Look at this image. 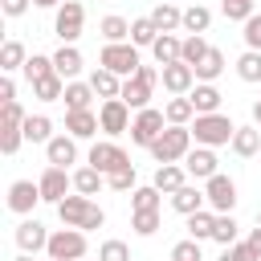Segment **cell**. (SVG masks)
I'll return each instance as SVG.
<instances>
[{"mask_svg": "<svg viewBox=\"0 0 261 261\" xmlns=\"http://www.w3.org/2000/svg\"><path fill=\"white\" fill-rule=\"evenodd\" d=\"M82 24H86V4L82 0H65L53 16V33L61 37V45H73L82 37Z\"/></svg>", "mask_w": 261, "mask_h": 261, "instance_id": "cell-9", "label": "cell"}, {"mask_svg": "<svg viewBox=\"0 0 261 261\" xmlns=\"http://www.w3.org/2000/svg\"><path fill=\"white\" fill-rule=\"evenodd\" d=\"M29 4H33V0H0V12H4L8 20H16V16L29 12Z\"/></svg>", "mask_w": 261, "mask_h": 261, "instance_id": "cell-51", "label": "cell"}, {"mask_svg": "<svg viewBox=\"0 0 261 261\" xmlns=\"http://www.w3.org/2000/svg\"><path fill=\"white\" fill-rule=\"evenodd\" d=\"M224 65H228V61H224V53H220V49H208L192 69H196V82H216V77L224 73Z\"/></svg>", "mask_w": 261, "mask_h": 261, "instance_id": "cell-28", "label": "cell"}, {"mask_svg": "<svg viewBox=\"0 0 261 261\" xmlns=\"http://www.w3.org/2000/svg\"><path fill=\"white\" fill-rule=\"evenodd\" d=\"M37 204H41V184H33V179H12L8 184V208L16 216H33Z\"/></svg>", "mask_w": 261, "mask_h": 261, "instance_id": "cell-13", "label": "cell"}, {"mask_svg": "<svg viewBox=\"0 0 261 261\" xmlns=\"http://www.w3.org/2000/svg\"><path fill=\"white\" fill-rule=\"evenodd\" d=\"M0 102H16V82H12V73L0 77Z\"/></svg>", "mask_w": 261, "mask_h": 261, "instance_id": "cell-52", "label": "cell"}, {"mask_svg": "<svg viewBox=\"0 0 261 261\" xmlns=\"http://www.w3.org/2000/svg\"><path fill=\"white\" fill-rule=\"evenodd\" d=\"M163 130H167V114H163L159 106L135 110V122H130V143H135V147H151Z\"/></svg>", "mask_w": 261, "mask_h": 261, "instance_id": "cell-7", "label": "cell"}, {"mask_svg": "<svg viewBox=\"0 0 261 261\" xmlns=\"http://www.w3.org/2000/svg\"><path fill=\"white\" fill-rule=\"evenodd\" d=\"M208 24H212V8H204V4L184 8V33H208Z\"/></svg>", "mask_w": 261, "mask_h": 261, "instance_id": "cell-40", "label": "cell"}, {"mask_svg": "<svg viewBox=\"0 0 261 261\" xmlns=\"http://www.w3.org/2000/svg\"><path fill=\"white\" fill-rule=\"evenodd\" d=\"M155 86H159V65H139L130 77H122V94H118V98H122L130 110H143V106H151Z\"/></svg>", "mask_w": 261, "mask_h": 261, "instance_id": "cell-4", "label": "cell"}, {"mask_svg": "<svg viewBox=\"0 0 261 261\" xmlns=\"http://www.w3.org/2000/svg\"><path fill=\"white\" fill-rule=\"evenodd\" d=\"M220 261H261V253H257L249 241H237V245H224Z\"/></svg>", "mask_w": 261, "mask_h": 261, "instance_id": "cell-48", "label": "cell"}, {"mask_svg": "<svg viewBox=\"0 0 261 261\" xmlns=\"http://www.w3.org/2000/svg\"><path fill=\"white\" fill-rule=\"evenodd\" d=\"M159 82L167 94H192L196 86V69L188 61H171V65H159Z\"/></svg>", "mask_w": 261, "mask_h": 261, "instance_id": "cell-14", "label": "cell"}, {"mask_svg": "<svg viewBox=\"0 0 261 261\" xmlns=\"http://www.w3.org/2000/svg\"><path fill=\"white\" fill-rule=\"evenodd\" d=\"M192 143H196V139H192V126H171V122H167V130H163L147 151H151L155 163H184L188 151H192Z\"/></svg>", "mask_w": 261, "mask_h": 261, "instance_id": "cell-3", "label": "cell"}, {"mask_svg": "<svg viewBox=\"0 0 261 261\" xmlns=\"http://www.w3.org/2000/svg\"><path fill=\"white\" fill-rule=\"evenodd\" d=\"M106 184V175L94 167V163H86V167H77L73 171V192H82V196H98V188Z\"/></svg>", "mask_w": 261, "mask_h": 261, "instance_id": "cell-31", "label": "cell"}, {"mask_svg": "<svg viewBox=\"0 0 261 261\" xmlns=\"http://www.w3.org/2000/svg\"><path fill=\"white\" fill-rule=\"evenodd\" d=\"M155 37H159V29H155V20H151V16H139V20H130V45H139V49H151V45H155Z\"/></svg>", "mask_w": 261, "mask_h": 261, "instance_id": "cell-38", "label": "cell"}, {"mask_svg": "<svg viewBox=\"0 0 261 261\" xmlns=\"http://www.w3.org/2000/svg\"><path fill=\"white\" fill-rule=\"evenodd\" d=\"M37 184H41V200L57 208V204L69 196V188H73V171H65V167H53V163H49V167L41 171V179H37Z\"/></svg>", "mask_w": 261, "mask_h": 261, "instance_id": "cell-12", "label": "cell"}, {"mask_svg": "<svg viewBox=\"0 0 261 261\" xmlns=\"http://www.w3.org/2000/svg\"><path fill=\"white\" fill-rule=\"evenodd\" d=\"M61 102H65V110H90V102H94V86L90 82H65V94H61Z\"/></svg>", "mask_w": 261, "mask_h": 261, "instance_id": "cell-26", "label": "cell"}, {"mask_svg": "<svg viewBox=\"0 0 261 261\" xmlns=\"http://www.w3.org/2000/svg\"><path fill=\"white\" fill-rule=\"evenodd\" d=\"M232 155H241V159H253L257 151H261V130L257 126H237V135H232Z\"/></svg>", "mask_w": 261, "mask_h": 261, "instance_id": "cell-27", "label": "cell"}, {"mask_svg": "<svg viewBox=\"0 0 261 261\" xmlns=\"http://www.w3.org/2000/svg\"><path fill=\"white\" fill-rule=\"evenodd\" d=\"M98 33H102V41H130V20L110 12V16L98 20Z\"/></svg>", "mask_w": 261, "mask_h": 261, "instance_id": "cell-35", "label": "cell"}, {"mask_svg": "<svg viewBox=\"0 0 261 261\" xmlns=\"http://www.w3.org/2000/svg\"><path fill=\"white\" fill-rule=\"evenodd\" d=\"M82 261H86V257H82Z\"/></svg>", "mask_w": 261, "mask_h": 261, "instance_id": "cell-58", "label": "cell"}, {"mask_svg": "<svg viewBox=\"0 0 261 261\" xmlns=\"http://www.w3.org/2000/svg\"><path fill=\"white\" fill-rule=\"evenodd\" d=\"M220 12L228 16V20H249L253 12H257V0H220Z\"/></svg>", "mask_w": 261, "mask_h": 261, "instance_id": "cell-43", "label": "cell"}, {"mask_svg": "<svg viewBox=\"0 0 261 261\" xmlns=\"http://www.w3.org/2000/svg\"><path fill=\"white\" fill-rule=\"evenodd\" d=\"M12 237H16V249H20V253H41V249L49 245V228H45L37 216H24Z\"/></svg>", "mask_w": 261, "mask_h": 261, "instance_id": "cell-16", "label": "cell"}, {"mask_svg": "<svg viewBox=\"0 0 261 261\" xmlns=\"http://www.w3.org/2000/svg\"><path fill=\"white\" fill-rule=\"evenodd\" d=\"M61 94H65V77L61 73H49V77L33 82V98H41V102H61Z\"/></svg>", "mask_w": 261, "mask_h": 261, "instance_id": "cell-37", "label": "cell"}, {"mask_svg": "<svg viewBox=\"0 0 261 261\" xmlns=\"http://www.w3.org/2000/svg\"><path fill=\"white\" fill-rule=\"evenodd\" d=\"M163 114H167V122H171V126H192L196 106H192V98H188V94H171V98L163 102Z\"/></svg>", "mask_w": 261, "mask_h": 261, "instance_id": "cell-23", "label": "cell"}, {"mask_svg": "<svg viewBox=\"0 0 261 261\" xmlns=\"http://www.w3.org/2000/svg\"><path fill=\"white\" fill-rule=\"evenodd\" d=\"M86 249H90L86 228H69V224H61L57 232H49L45 257H53V261H82V257H86Z\"/></svg>", "mask_w": 261, "mask_h": 261, "instance_id": "cell-5", "label": "cell"}, {"mask_svg": "<svg viewBox=\"0 0 261 261\" xmlns=\"http://www.w3.org/2000/svg\"><path fill=\"white\" fill-rule=\"evenodd\" d=\"M179 49H184V37L159 33L155 45H151V57H155V65H171V61H179Z\"/></svg>", "mask_w": 261, "mask_h": 261, "instance_id": "cell-24", "label": "cell"}, {"mask_svg": "<svg viewBox=\"0 0 261 261\" xmlns=\"http://www.w3.org/2000/svg\"><path fill=\"white\" fill-rule=\"evenodd\" d=\"M232 135H237V122H232L228 114H220V110L192 118V139H196L200 147H228Z\"/></svg>", "mask_w": 261, "mask_h": 261, "instance_id": "cell-2", "label": "cell"}, {"mask_svg": "<svg viewBox=\"0 0 261 261\" xmlns=\"http://www.w3.org/2000/svg\"><path fill=\"white\" fill-rule=\"evenodd\" d=\"M237 77L241 82H261V49H245L237 57Z\"/></svg>", "mask_w": 261, "mask_h": 261, "instance_id": "cell-39", "label": "cell"}, {"mask_svg": "<svg viewBox=\"0 0 261 261\" xmlns=\"http://www.w3.org/2000/svg\"><path fill=\"white\" fill-rule=\"evenodd\" d=\"M188 179H192V175H188V167H184V163H159V167H155V175H151V184H155L163 196L179 192Z\"/></svg>", "mask_w": 261, "mask_h": 261, "instance_id": "cell-18", "label": "cell"}, {"mask_svg": "<svg viewBox=\"0 0 261 261\" xmlns=\"http://www.w3.org/2000/svg\"><path fill=\"white\" fill-rule=\"evenodd\" d=\"M49 73H57V69H53V57L33 53V57L24 61V77H29V82H41V77H49Z\"/></svg>", "mask_w": 261, "mask_h": 261, "instance_id": "cell-42", "label": "cell"}, {"mask_svg": "<svg viewBox=\"0 0 261 261\" xmlns=\"http://www.w3.org/2000/svg\"><path fill=\"white\" fill-rule=\"evenodd\" d=\"M151 20L159 33H175V29H184V8H175V0H159L151 8Z\"/></svg>", "mask_w": 261, "mask_h": 261, "instance_id": "cell-22", "label": "cell"}, {"mask_svg": "<svg viewBox=\"0 0 261 261\" xmlns=\"http://www.w3.org/2000/svg\"><path fill=\"white\" fill-rule=\"evenodd\" d=\"M130 106L122 102V98H102V106H98V126H102V135L106 139H118V135H130Z\"/></svg>", "mask_w": 261, "mask_h": 261, "instance_id": "cell-8", "label": "cell"}, {"mask_svg": "<svg viewBox=\"0 0 261 261\" xmlns=\"http://www.w3.org/2000/svg\"><path fill=\"white\" fill-rule=\"evenodd\" d=\"M98 261H130V249H126V241H102L98 245Z\"/></svg>", "mask_w": 261, "mask_h": 261, "instance_id": "cell-47", "label": "cell"}, {"mask_svg": "<svg viewBox=\"0 0 261 261\" xmlns=\"http://www.w3.org/2000/svg\"><path fill=\"white\" fill-rule=\"evenodd\" d=\"M208 49H212V45L204 41V33H188V37H184V49H179V61L196 65V61H200V57H204Z\"/></svg>", "mask_w": 261, "mask_h": 261, "instance_id": "cell-41", "label": "cell"}, {"mask_svg": "<svg viewBox=\"0 0 261 261\" xmlns=\"http://www.w3.org/2000/svg\"><path fill=\"white\" fill-rule=\"evenodd\" d=\"M241 37H245V49H261V12H253L241 24Z\"/></svg>", "mask_w": 261, "mask_h": 261, "instance_id": "cell-49", "label": "cell"}, {"mask_svg": "<svg viewBox=\"0 0 261 261\" xmlns=\"http://www.w3.org/2000/svg\"><path fill=\"white\" fill-rule=\"evenodd\" d=\"M130 228H135V237H155L159 232V212H130Z\"/></svg>", "mask_w": 261, "mask_h": 261, "instance_id": "cell-44", "label": "cell"}, {"mask_svg": "<svg viewBox=\"0 0 261 261\" xmlns=\"http://www.w3.org/2000/svg\"><path fill=\"white\" fill-rule=\"evenodd\" d=\"M33 4H37V8H61L65 0H33Z\"/></svg>", "mask_w": 261, "mask_h": 261, "instance_id": "cell-54", "label": "cell"}, {"mask_svg": "<svg viewBox=\"0 0 261 261\" xmlns=\"http://www.w3.org/2000/svg\"><path fill=\"white\" fill-rule=\"evenodd\" d=\"M204 196H208V208L212 212H232L237 208V179L216 171L212 179H204Z\"/></svg>", "mask_w": 261, "mask_h": 261, "instance_id": "cell-11", "label": "cell"}, {"mask_svg": "<svg viewBox=\"0 0 261 261\" xmlns=\"http://www.w3.org/2000/svg\"><path fill=\"white\" fill-rule=\"evenodd\" d=\"M12 261H33V253H20V257H12Z\"/></svg>", "mask_w": 261, "mask_h": 261, "instance_id": "cell-56", "label": "cell"}, {"mask_svg": "<svg viewBox=\"0 0 261 261\" xmlns=\"http://www.w3.org/2000/svg\"><path fill=\"white\" fill-rule=\"evenodd\" d=\"M86 163H94L102 175H114V171H122V167H130V155L114 143V139H102V143H94L90 147V155H86Z\"/></svg>", "mask_w": 261, "mask_h": 261, "instance_id": "cell-10", "label": "cell"}, {"mask_svg": "<svg viewBox=\"0 0 261 261\" xmlns=\"http://www.w3.org/2000/svg\"><path fill=\"white\" fill-rule=\"evenodd\" d=\"M53 69H57L65 82H73V77L82 73V53H77V45H61V49L53 53Z\"/></svg>", "mask_w": 261, "mask_h": 261, "instance_id": "cell-25", "label": "cell"}, {"mask_svg": "<svg viewBox=\"0 0 261 261\" xmlns=\"http://www.w3.org/2000/svg\"><path fill=\"white\" fill-rule=\"evenodd\" d=\"M90 86H94V94H98V98H118V94H122V77H118V73H110V69H102V65L90 73Z\"/></svg>", "mask_w": 261, "mask_h": 261, "instance_id": "cell-30", "label": "cell"}, {"mask_svg": "<svg viewBox=\"0 0 261 261\" xmlns=\"http://www.w3.org/2000/svg\"><path fill=\"white\" fill-rule=\"evenodd\" d=\"M98 65L118 73V77H130L143 65V57H139V45H130V41H106L102 53H98Z\"/></svg>", "mask_w": 261, "mask_h": 261, "instance_id": "cell-6", "label": "cell"}, {"mask_svg": "<svg viewBox=\"0 0 261 261\" xmlns=\"http://www.w3.org/2000/svg\"><path fill=\"white\" fill-rule=\"evenodd\" d=\"M24 61H29V53H24L20 41H4V45H0V69H4V73L24 69Z\"/></svg>", "mask_w": 261, "mask_h": 261, "instance_id": "cell-36", "label": "cell"}, {"mask_svg": "<svg viewBox=\"0 0 261 261\" xmlns=\"http://www.w3.org/2000/svg\"><path fill=\"white\" fill-rule=\"evenodd\" d=\"M159 204H163V192L155 184H139L130 192V212H159Z\"/></svg>", "mask_w": 261, "mask_h": 261, "instance_id": "cell-29", "label": "cell"}, {"mask_svg": "<svg viewBox=\"0 0 261 261\" xmlns=\"http://www.w3.org/2000/svg\"><path fill=\"white\" fill-rule=\"evenodd\" d=\"M253 122H257V126H261V98H257V102H253Z\"/></svg>", "mask_w": 261, "mask_h": 261, "instance_id": "cell-55", "label": "cell"}, {"mask_svg": "<svg viewBox=\"0 0 261 261\" xmlns=\"http://www.w3.org/2000/svg\"><path fill=\"white\" fill-rule=\"evenodd\" d=\"M171 261H204V253H200V241H196V237H188V241H175V245H171Z\"/></svg>", "mask_w": 261, "mask_h": 261, "instance_id": "cell-46", "label": "cell"}, {"mask_svg": "<svg viewBox=\"0 0 261 261\" xmlns=\"http://www.w3.org/2000/svg\"><path fill=\"white\" fill-rule=\"evenodd\" d=\"M188 98H192L196 114H216V110H220V102H224V94L216 90V82H196Z\"/></svg>", "mask_w": 261, "mask_h": 261, "instance_id": "cell-21", "label": "cell"}, {"mask_svg": "<svg viewBox=\"0 0 261 261\" xmlns=\"http://www.w3.org/2000/svg\"><path fill=\"white\" fill-rule=\"evenodd\" d=\"M57 216H61V224H69V228H86V232L106 224V212H102L90 196H82V192H77V196H65V200L57 204Z\"/></svg>", "mask_w": 261, "mask_h": 261, "instance_id": "cell-1", "label": "cell"}, {"mask_svg": "<svg viewBox=\"0 0 261 261\" xmlns=\"http://www.w3.org/2000/svg\"><path fill=\"white\" fill-rule=\"evenodd\" d=\"M245 241H249V245H253V249H257V253H261V220H257V228H253V232H249V237H245Z\"/></svg>", "mask_w": 261, "mask_h": 261, "instance_id": "cell-53", "label": "cell"}, {"mask_svg": "<svg viewBox=\"0 0 261 261\" xmlns=\"http://www.w3.org/2000/svg\"><path fill=\"white\" fill-rule=\"evenodd\" d=\"M106 188H114V192H135V188H139L135 163H130V167H122V171H114V175H106Z\"/></svg>", "mask_w": 261, "mask_h": 261, "instance_id": "cell-45", "label": "cell"}, {"mask_svg": "<svg viewBox=\"0 0 261 261\" xmlns=\"http://www.w3.org/2000/svg\"><path fill=\"white\" fill-rule=\"evenodd\" d=\"M53 139V118L49 114H29L24 118V143H49Z\"/></svg>", "mask_w": 261, "mask_h": 261, "instance_id": "cell-32", "label": "cell"}, {"mask_svg": "<svg viewBox=\"0 0 261 261\" xmlns=\"http://www.w3.org/2000/svg\"><path fill=\"white\" fill-rule=\"evenodd\" d=\"M212 228H216V212H212V208H200V212L188 216V237H196V241H212Z\"/></svg>", "mask_w": 261, "mask_h": 261, "instance_id": "cell-33", "label": "cell"}, {"mask_svg": "<svg viewBox=\"0 0 261 261\" xmlns=\"http://www.w3.org/2000/svg\"><path fill=\"white\" fill-rule=\"evenodd\" d=\"M171 208L179 212V216H192V212H200V208H208V196H204V188H196L192 179L179 188V192H171Z\"/></svg>", "mask_w": 261, "mask_h": 261, "instance_id": "cell-20", "label": "cell"}, {"mask_svg": "<svg viewBox=\"0 0 261 261\" xmlns=\"http://www.w3.org/2000/svg\"><path fill=\"white\" fill-rule=\"evenodd\" d=\"M24 110H20V102H0V126H24Z\"/></svg>", "mask_w": 261, "mask_h": 261, "instance_id": "cell-50", "label": "cell"}, {"mask_svg": "<svg viewBox=\"0 0 261 261\" xmlns=\"http://www.w3.org/2000/svg\"><path fill=\"white\" fill-rule=\"evenodd\" d=\"M212 241H216V245H237V241H241V224H237V216H232V212H216Z\"/></svg>", "mask_w": 261, "mask_h": 261, "instance_id": "cell-34", "label": "cell"}, {"mask_svg": "<svg viewBox=\"0 0 261 261\" xmlns=\"http://www.w3.org/2000/svg\"><path fill=\"white\" fill-rule=\"evenodd\" d=\"M184 167H188V175H192V179H200V184H204V179H212V175L220 171V159H216V147H200V143H196V147L188 151V159H184Z\"/></svg>", "mask_w": 261, "mask_h": 261, "instance_id": "cell-15", "label": "cell"}, {"mask_svg": "<svg viewBox=\"0 0 261 261\" xmlns=\"http://www.w3.org/2000/svg\"><path fill=\"white\" fill-rule=\"evenodd\" d=\"M65 130L82 143V139H94L102 126H98V110H65Z\"/></svg>", "mask_w": 261, "mask_h": 261, "instance_id": "cell-19", "label": "cell"}, {"mask_svg": "<svg viewBox=\"0 0 261 261\" xmlns=\"http://www.w3.org/2000/svg\"><path fill=\"white\" fill-rule=\"evenodd\" d=\"M45 159L53 163V167H69V163H77V139L65 130V135H53L49 143H45Z\"/></svg>", "mask_w": 261, "mask_h": 261, "instance_id": "cell-17", "label": "cell"}, {"mask_svg": "<svg viewBox=\"0 0 261 261\" xmlns=\"http://www.w3.org/2000/svg\"><path fill=\"white\" fill-rule=\"evenodd\" d=\"M45 261H53V257H45Z\"/></svg>", "mask_w": 261, "mask_h": 261, "instance_id": "cell-57", "label": "cell"}]
</instances>
